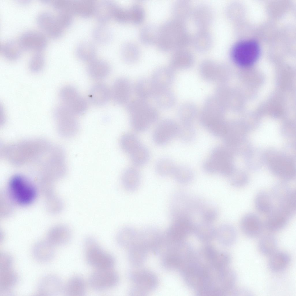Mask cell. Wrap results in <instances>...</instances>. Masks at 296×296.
Instances as JSON below:
<instances>
[{"mask_svg":"<svg viewBox=\"0 0 296 296\" xmlns=\"http://www.w3.org/2000/svg\"><path fill=\"white\" fill-rule=\"evenodd\" d=\"M230 161V154L227 149L219 146L212 151L210 158L204 164L203 168L209 173H219L228 176L232 172Z\"/></svg>","mask_w":296,"mask_h":296,"instance_id":"5","label":"cell"},{"mask_svg":"<svg viewBox=\"0 0 296 296\" xmlns=\"http://www.w3.org/2000/svg\"><path fill=\"white\" fill-rule=\"evenodd\" d=\"M17 275L11 267L0 269V291L7 293L11 291L17 284Z\"/></svg>","mask_w":296,"mask_h":296,"instance_id":"25","label":"cell"},{"mask_svg":"<svg viewBox=\"0 0 296 296\" xmlns=\"http://www.w3.org/2000/svg\"><path fill=\"white\" fill-rule=\"evenodd\" d=\"M273 197L277 205L284 206L295 212L296 208L295 191L289 185L278 183L274 185L271 190Z\"/></svg>","mask_w":296,"mask_h":296,"instance_id":"12","label":"cell"},{"mask_svg":"<svg viewBox=\"0 0 296 296\" xmlns=\"http://www.w3.org/2000/svg\"><path fill=\"white\" fill-rule=\"evenodd\" d=\"M130 155L133 163L138 166L145 164L147 162L149 158L148 150L142 144Z\"/></svg>","mask_w":296,"mask_h":296,"instance_id":"43","label":"cell"},{"mask_svg":"<svg viewBox=\"0 0 296 296\" xmlns=\"http://www.w3.org/2000/svg\"><path fill=\"white\" fill-rule=\"evenodd\" d=\"M293 212L282 206L277 205L273 207L267 215L265 226L270 232L279 231L286 225Z\"/></svg>","mask_w":296,"mask_h":296,"instance_id":"11","label":"cell"},{"mask_svg":"<svg viewBox=\"0 0 296 296\" xmlns=\"http://www.w3.org/2000/svg\"><path fill=\"white\" fill-rule=\"evenodd\" d=\"M130 280L131 284L130 294L141 295L155 289L158 281L152 272L146 270H138L131 273Z\"/></svg>","mask_w":296,"mask_h":296,"instance_id":"7","label":"cell"},{"mask_svg":"<svg viewBox=\"0 0 296 296\" xmlns=\"http://www.w3.org/2000/svg\"><path fill=\"white\" fill-rule=\"evenodd\" d=\"M22 48L41 51L45 46L46 40L45 36L39 32L30 31L23 34L18 40Z\"/></svg>","mask_w":296,"mask_h":296,"instance_id":"16","label":"cell"},{"mask_svg":"<svg viewBox=\"0 0 296 296\" xmlns=\"http://www.w3.org/2000/svg\"><path fill=\"white\" fill-rule=\"evenodd\" d=\"M201 200L184 192L176 193L171 201L170 212L173 219L182 217L193 221V217L198 214Z\"/></svg>","mask_w":296,"mask_h":296,"instance_id":"2","label":"cell"},{"mask_svg":"<svg viewBox=\"0 0 296 296\" xmlns=\"http://www.w3.org/2000/svg\"><path fill=\"white\" fill-rule=\"evenodd\" d=\"M203 201L199 212L201 221L211 223L218 216L217 209L212 204Z\"/></svg>","mask_w":296,"mask_h":296,"instance_id":"36","label":"cell"},{"mask_svg":"<svg viewBox=\"0 0 296 296\" xmlns=\"http://www.w3.org/2000/svg\"><path fill=\"white\" fill-rule=\"evenodd\" d=\"M176 167L171 159L163 158L160 159L156 162L155 169L157 173L161 176L172 175Z\"/></svg>","mask_w":296,"mask_h":296,"instance_id":"42","label":"cell"},{"mask_svg":"<svg viewBox=\"0 0 296 296\" xmlns=\"http://www.w3.org/2000/svg\"><path fill=\"white\" fill-rule=\"evenodd\" d=\"M120 145L122 149L130 155L141 144L137 137L131 134L123 135L120 140Z\"/></svg>","mask_w":296,"mask_h":296,"instance_id":"41","label":"cell"},{"mask_svg":"<svg viewBox=\"0 0 296 296\" xmlns=\"http://www.w3.org/2000/svg\"><path fill=\"white\" fill-rule=\"evenodd\" d=\"M277 243L275 238L271 235L262 237L258 244L260 252L266 256H270L276 251Z\"/></svg>","mask_w":296,"mask_h":296,"instance_id":"37","label":"cell"},{"mask_svg":"<svg viewBox=\"0 0 296 296\" xmlns=\"http://www.w3.org/2000/svg\"><path fill=\"white\" fill-rule=\"evenodd\" d=\"M22 49L18 40L7 41L0 45V51L2 55L10 60H14L18 58Z\"/></svg>","mask_w":296,"mask_h":296,"instance_id":"29","label":"cell"},{"mask_svg":"<svg viewBox=\"0 0 296 296\" xmlns=\"http://www.w3.org/2000/svg\"><path fill=\"white\" fill-rule=\"evenodd\" d=\"M37 21L40 27L52 37H59L66 28L57 14L53 15L48 12L39 14Z\"/></svg>","mask_w":296,"mask_h":296,"instance_id":"13","label":"cell"},{"mask_svg":"<svg viewBox=\"0 0 296 296\" xmlns=\"http://www.w3.org/2000/svg\"><path fill=\"white\" fill-rule=\"evenodd\" d=\"M75 53L81 60L88 62L96 58V49L94 46L87 41L81 42L76 46Z\"/></svg>","mask_w":296,"mask_h":296,"instance_id":"33","label":"cell"},{"mask_svg":"<svg viewBox=\"0 0 296 296\" xmlns=\"http://www.w3.org/2000/svg\"><path fill=\"white\" fill-rule=\"evenodd\" d=\"M121 182L124 188L129 191H134L139 187L140 177L138 171L134 168H129L123 172Z\"/></svg>","mask_w":296,"mask_h":296,"instance_id":"26","label":"cell"},{"mask_svg":"<svg viewBox=\"0 0 296 296\" xmlns=\"http://www.w3.org/2000/svg\"><path fill=\"white\" fill-rule=\"evenodd\" d=\"M12 259L9 254L3 253L0 255V269H6L12 267Z\"/></svg>","mask_w":296,"mask_h":296,"instance_id":"47","label":"cell"},{"mask_svg":"<svg viewBox=\"0 0 296 296\" xmlns=\"http://www.w3.org/2000/svg\"><path fill=\"white\" fill-rule=\"evenodd\" d=\"M178 134L183 141L189 142L194 138L195 131L194 128L189 123H185L181 128L180 127Z\"/></svg>","mask_w":296,"mask_h":296,"instance_id":"45","label":"cell"},{"mask_svg":"<svg viewBox=\"0 0 296 296\" xmlns=\"http://www.w3.org/2000/svg\"><path fill=\"white\" fill-rule=\"evenodd\" d=\"M112 268L95 269L90 274L89 284L93 288L104 290L114 286L119 280L117 273Z\"/></svg>","mask_w":296,"mask_h":296,"instance_id":"9","label":"cell"},{"mask_svg":"<svg viewBox=\"0 0 296 296\" xmlns=\"http://www.w3.org/2000/svg\"><path fill=\"white\" fill-rule=\"evenodd\" d=\"M254 204L257 210L260 213L268 215L273 207L271 197L267 192L262 191L256 196Z\"/></svg>","mask_w":296,"mask_h":296,"instance_id":"32","label":"cell"},{"mask_svg":"<svg viewBox=\"0 0 296 296\" xmlns=\"http://www.w3.org/2000/svg\"><path fill=\"white\" fill-rule=\"evenodd\" d=\"M89 63L88 72L95 79H103L107 77L110 73V66L104 60L95 58Z\"/></svg>","mask_w":296,"mask_h":296,"instance_id":"23","label":"cell"},{"mask_svg":"<svg viewBox=\"0 0 296 296\" xmlns=\"http://www.w3.org/2000/svg\"><path fill=\"white\" fill-rule=\"evenodd\" d=\"M135 87L137 95L140 99L144 100L153 96L156 91L151 80L147 78L139 79Z\"/></svg>","mask_w":296,"mask_h":296,"instance_id":"34","label":"cell"},{"mask_svg":"<svg viewBox=\"0 0 296 296\" xmlns=\"http://www.w3.org/2000/svg\"><path fill=\"white\" fill-rule=\"evenodd\" d=\"M153 96L158 106L163 109L170 108L174 103L173 95L168 88L156 90Z\"/></svg>","mask_w":296,"mask_h":296,"instance_id":"35","label":"cell"},{"mask_svg":"<svg viewBox=\"0 0 296 296\" xmlns=\"http://www.w3.org/2000/svg\"><path fill=\"white\" fill-rule=\"evenodd\" d=\"M93 37L96 41L101 44H105L108 41L110 34L108 30L103 25L96 26L93 30Z\"/></svg>","mask_w":296,"mask_h":296,"instance_id":"44","label":"cell"},{"mask_svg":"<svg viewBox=\"0 0 296 296\" xmlns=\"http://www.w3.org/2000/svg\"><path fill=\"white\" fill-rule=\"evenodd\" d=\"M56 112L62 134L68 137L76 134L79 128L76 115L62 103L58 106Z\"/></svg>","mask_w":296,"mask_h":296,"instance_id":"8","label":"cell"},{"mask_svg":"<svg viewBox=\"0 0 296 296\" xmlns=\"http://www.w3.org/2000/svg\"><path fill=\"white\" fill-rule=\"evenodd\" d=\"M269 265L271 269L274 271H282L288 265L290 257L287 253L283 251H275L270 256Z\"/></svg>","mask_w":296,"mask_h":296,"instance_id":"28","label":"cell"},{"mask_svg":"<svg viewBox=\"0 0 296 296\" xmlns=\"http://www.w3.org/2000/svg\"><path fill=\"white\" fill-rule=\"evenodd\" d=\"M85 259L87 263L95 269L112 268L114 258L101 247L95 239L87 237L84 241Z\"/></svg>","mask_w":296,"mask_h":296,"instance_id":"3","label":"cell"},{"mask_svg":"<svg viewBox=\"0 0 296 296\" xmlns=\"http://www.w3.org/2000/svg\"><path fill=\"white\" fill-rule=\"evenodd\" d=\"M180 127L174 121L166 119L158 124L153 133V139L156 144L162 145L166 143L178 135Z\"/></svg>","mask_w":296,"mask_h":296,"instance_id":"14","label":"cell"},{"mask_svg":"<svg viewBox=\"0 0 296 296\" xmlns=\"http://www.w3.org/2000/svg\"><path fill=\"white\" fill-rule=\"evenodd\" d=\"M216 234L221 240H224L229 244L235 240L236 234L234 227L230 224H223L220 225L216 230Z\"/></svg>","mask_w":296,"mask_h":296,"instance_id":"38","label":"cell"},{"mask_svg":"<svg viewBox=\"0 0 296 296\" xmlns=\"http://www.w3.org/2000/svg\"><path fill=\"white\" fill-rule=\"evenodd\" d=\"M258 44L254 40H248L240 42L233 47L231 55L234 62L238 65L247 67L253 64L260 54Z\"/></svg>","mask_w":296,"mask_h":296,"instance_id":"6","label":"cell"},{"mask_svg":"<svg viewBox=\"0 0 296 296\" xmlns=\"http://www.w3.org/2000/svg\"><path fill=\"white\" fill-rule=\"evenodd\" d=\"M9 192L13 199L21 205L32 203L36 196L34 186L26 178L20 175L14 176L9 184Z\"/></svg>","mask_w":296,"mask_h":296,"instance_id":"4","label":"cell"},{"mask_svg":"<svg viewBox=\"0 0 296 296\" xmlns=\"http://www.w3.org/2000/svg\"><path fill=\"white\" fill-rule=\"evenodd\" d=\"M41 51L37 52L32 58L29 66L31 69L34 71H38L42 68L44 61Z\"/></svg>","mask_w":296,"mask_h":296,"instance_id":"46","label":"cell"},{"mask_svg":"<svg viewBox=\"0 0 296 296\" xmlns=\"http://www.w3.org/2000/svg\"><path fill=\"white\" fill-rule=\"evenodd\" d=\"M60 279L53 274L44 276L37 285L36 292L39 295L45 296L57 294L63 289Z\"/></svg>","mask_w":296,"mask_h":296,"instance_id":"15","label":"cell"},{"mask_svg":"<svg viewBox=\"0 0 296 296\" xmlns=\"http://www.w3.org/2000/svg\"><path fill=\"white\" fill-rule=\"evenodd\" d=\"M111 96V92L107 85L98 83L93 85L89 95L91 102L94 105L101 106L106 103Z\"/></svg>","mask_w":296,"mask_h":296,"instance_id":"21","label":"cell"},{"mask_svg":"<svg viewBox=\"0 0 296 296\" xmlns=\"http://www.w3.org/2000/svg\"><path fill=\"white\" fill-rule=\"evenodd\" d=\"M127 109L130 115L131 125L138 131L145 130L158 118L156 110L143 99L132 101L128 104Z\"/></svg>","mask_w":296,"mask_h":296,"instance_id":"1","label":"cell"},{"mask_svg":"<svg viewBox=\"0 0 296 296\" xmlns=\"http://www.w3.org/2000/svg\"><path fill=\"white\" fill-rule=\"evenodd\" d=\"M172 175L178 182L184 184L190 182L194 177L192 170L184 166H176Z\"/></svg>","mask_w":296,"mask_h":296,"instance_id":"40","label":"cell"},{"mask_svg":"<svg viewBox=\"0 0 296 296\" xmlns=\"http://www.w3.org/2000/svg\"><path fill=\"white\" fill-rule=\"evenodd\" d=\"M193 231L200 238L210 239L216 234V230L211 223L200 221L195 225Z\"/></svg>","mask_w":296,"mask_h":296,"instance_id":"39","label":"cell"},{"mask_svg":"<svg viewBox=\"0 0 296 296\" xmlns=\"http://www.w3.org/2000/svg\"><path fill=\"white\" fill-rule=\"evenodd\" d=\"M241 229L243 233L250 237L259 235L262 230V225L259 218L256 215L249 213L245 215L240 222Z\"/></svg>","mask_w":296,"mask_h":296,"instance_id":"19","label":"cell"},{"mask_svg":"<svg viewBox=\"0 0 296 296\" xmlns=\"http://www.w3.org/2000/svg\"><path fill=\"white\" fill-rule=\"evenodd\" d=\"M139 231L132 227H126L121 229L118 233L116 239L119 244L127 249L137 238Z\"/></svg>","mask_w":296,"mask_h":296,"instance_id":"31","label":"cell"},{"mask_svg":"<svg viewBox=\"0 0 296 296\" xmlns=\"http://www.w3.org/2000/svg\"><path fill=\"white\" fill-rule=\"evenodd\" d=\"M60 98L61 103L76 115L82 114L87 108L86 100L73 87L68 86L63 88L60 92Z\"/></svg>","mask_w":296,"mask_h":296,"instance_id":"10","label":"cell"},{"mask_svg":"<svg viewBox=\"0 0 296 296\" xmlns=\"http://www.w3.org/2000/svg\"><path fill=\"white\" fill-rule=\"evenodd\" d=\"M97 3L93 1L67 0V12L83 17H88L94 14Z\"/></svg>","mask_w":296,"mask_h":296,"instance_id":"17","label":"cell"},{"mask_svg":"<svg viewBox=\"0 0 296 296\" xmlns=\"http://www.w3.org/2000/svg\"><path fill=\"white\" fill-rule=\"evenodd\" d=\"M173 72L168 68L159 69L154 72L151 79L156 90L168 88L173 78Z\"/></svg>","mask_w":296,"mask_h":296,"instance_id":"22","label":"cell"},{"mask_svg":"<svg viewBox=\"0 0 296 296\" xmlns=\"http://www.w3.org/2000/svg\"><path fill=\"white\" fill-rule=\"evenodd\" d=\"M115 8L111 2L103 1L97 3L94 14L101 23H106L113 17Z\"/></svg>","mask_w":296,"mask_h":296,"instance_id":"30","label":"cell"},{"mask_svg":"<svg viewBox=\"0 0 296 296\" xmlns=\"http://www.w3.org/2000/svg\"><path fill=\"white\" fill-rule=\"evenodd\" d=\"M86 284L84 279L79 275H74L68 280L63 289L69 296H81L86 291Z\"/></svg>","mask_w":296,"mask_h":296,"instance_id":"24","label":"cell"},{"mask_svg":"<svg viewBox=\"0 0 296 296\" xmlns=\"http://www.w3.org/2000/svg\"><path fill=\"white\" fill-rule=\"evenodd\" d=\"M54 247L47 240L37 242L32 247V256L35 260L38 262H49L54 257Z\"/></svg>","mask_w":296,"mask_h":296,"instance_id":"20","label":"cell"},{"mask_svg":"<svg viewBox=\"0 0 296 296\" xmlns=\"http://www.w3.org/2000/svg\"><path fill=\"white\" fill-rule=\"evenodd\" d=\"M71 236V233L69 228L63 226L50 232L47 240L54 246H61L68 243Z\"/></svg>","mask_w":296,"mask_h":296,"instance_id":"27","label":"cell"},{"mask_svg":"<svg viewBox=\"0 0 296 296\" xmlns=\"http://www.w3.org/2000/svg\"><path fill=\"white\" fill-rule=\"evenodd\" d=\"M111 96L116 103L122 104L129 99L131 92V86L127 79L122 77L114 82L111 90Z\"/></svg>","mask_w":296,"mask_h":296,"instance_id":"18","label":"cell"},{"mask_svg":"<svg viewBox=\"0 0 296 296\" xmlns=\"http://www.w3.org/2000/svg\"><path fill=\"white\" fill-rule=\"evenodd\" d=\"M247 180L244 176H240L233 177L230 180L231 185L236 187H241L245 186L247 184Z\"/></svg>","mask_w":296,"mask_h":296,"instance_id":"48","label":"cell"}]
</instances>
